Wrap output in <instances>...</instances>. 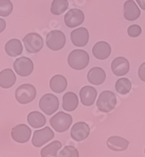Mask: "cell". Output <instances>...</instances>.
Returning a JSON list of instances; mask_svg holds the SVG:
<instances>
[{
	"label": "cell",
	"mask_w": 145,
	"mask_h": 157,
	"mask_svg": "<svg viewBox=\"0 0 145 157\" xmlns=\"http://www.w3.org/2000/svg\"><path fill=\"white\" fill-rule=\"evenodd\" d=\"M111 54V47L107 42L99 41L94 45L92 48V54L99 60H105L108 58Z\"/></svg>",
	"instance_id": "16"
},
{
	"label": "cell",
	"mask_w": 145,
	"mask_h": 157,
	"mask_svg": "<svg viewBox=\"0 0 145 157\" xmlns=\"http://www.w3.org/2000/svg\"><path fill=\"white\" fill-rule=\"evenodd\" d=\"M69 7L68 0H54L50 6V12L52 14L61 15Z\"/></svg>",
	"instance_id": "26"
},
{
	"label": "cell",
	"mask_w": 145,
	"mask_h": 157,
	"mask_svg": "<svg viewBox=\"0 0 145 157\" xmlns=\"http://www.w3.org/2000/svg\"><path fill=\"white\" fill-rule=\"evenodd\" d=\"M139 6L143 10H145V0H136Z\"/></svg>",
	"instance_id": "33"
},
{
	"label": "cell",
	"mask_w": 145,
	"mask_h": 157,
	"mask_svg": "<svg viewBox=\"0 0 145 157\" xmlns=\"http://www.w3.org/2000/svg\"><path fill=\"white\" fill-rule=\"evenodd\" d=\"M13 11V4L10 0H0V16L8 17Z\"/></svg>",
	"instance_id": "28"
},
{
	"label": "cell",
	"mask_w": 145,
	"mask_h": 157,
	"mask_svg": "<svg viewBox=\"0 0 145 157\" xmlns=\"http://www.w3.org/2000/svg\"><path fill=\"white\" fill-rule=\"evenodd\" d=\"M64 21L65 24L68 28L73 29L77 27L84 22V13L78 9L70 10L65 15Z\"/></svg>",
	"instance_id": "10"
},
{
	"label": "cell",
	"mask_w": 145,
	"mask_h": 157,
	"mask_svg": "<svg viewBox=\"0 0 145 157\" xmlns=\"http://www.w3.org/2000/svg\"><path fill=\"white\" fill-rule=\"evenodd\" d=\"M138 75H139V78H140V80L145 82V62L143 63L139 68Z\"/></svg>",
	"instance_id": "31"
},
{
	"label": "cell",
	"mask_w": 145,
	"mask_h": 157,
	"mask_svg": "<svg viewBox=\"0 0 145 157\" xmlns=\"http://www.w3.org/2000/svg\"><path fill=\"white\" fill-rule=\"evenodd\" d=\"M131 88H132V82L129 78H119L115 83V89L117 92L120 94H126L131 90Z\"/></svg>",
	"instance_id": "27"
},
{
	"label": "cell",
	"mask_w": 145,
	"mask_h": 157,
	"mask_svg": "<svg viewBox=\"0 0 145 157\" xmlns=\"http://www.w3.org/2000/svg\"><path fill=\"white\" fill-rule=\"evenodd\" d=\"M36 96V90L32 84H22L15 91L17 101L22 105H26L34 100Z\"/></svg>",
	"instance_id": "2"
},
{
	"label": "cell",
	"mask_w": 145,
	"mask_h": 157,
	"mask_svg": "<svg viewBox=\"0 0 145 157\" xmlns=\"http://www.w3.org/2000/svg\"><path fill=\"white\" fill-rule=\"evenodd\" d=\"M54 134L53 130L48 127H44L43 129L36 130L33 134L32 139V145L36 148L43 146L44 144L54 138Z\"/></svg>",
	"instance_id": "9"
},
{
	"label": "cell",
	"mask_w": 145,
	"mask_h": 157,
	"mask_svg": "<svg viewBox=\"0 0 145 157\" xmlns=\"http://www.w3.org/2000/svg\"><path fill=\"white\" fill-rule=\"evenodd\" d=\"M62 148V143L58 141H54L45 146L40 152L42 157H56L58 151Z\"/></svg>",
	"instance_id": "25"
},
{
	"label": "cell",
	"mask_w": 145,
	"mask_h": 157,
	"mask_svg": "<svg viewBox=\"0 0 145 157\" xmlns=\"http://www.w3.org/2000/svg\"><path fill=\"white\" fill-rule=\"evenodd\" d=\"M39 109L47 116H50L58 109V98L51 94H46L43 95L39 102Z\"/></svg>",
	"instance_id": "6"
},
{
	"label": "cell",
	"mask_w": 145,
	"mask_h": 157,
	"mask_svg": "<svg viewBox=\"0 0 145 157\" xmlns=\"http://www.w3.org/2000/svg\"><path fill=\"white\" fill-rule=\"evenodd\" d=\"M73 118L70 114L63 112H59L57 114L52 116L50 120V124L52 128L58 133L66 131L71 126Z\"/></svg>",
	"instance_id": "4"
},
{
	"label": "cell",
	"mask_w": 145,
	"mask_h": 157,
	"mask_svg": "<svg viewBox=\"0 0 145 157\" xmlns=\"http://www.w3.org/2000/svg\"><path fill=\"white\" fill-rule=\"evenodd\" d=\"M50 87L54 93L60 94L66 89L67 79L62 75H55L50 78Z\"/></svg>",
	"instance_id": "21"
},
{
	"label": "cell",
	"mask_w": 145,
	"mask_h": 157,
	"mask_svg": "<svg viewBox=\"0 0 145 157\" xmlns=\"http://www.w3.org/2000/svg\"><path fill=\"white\" fill-rule=\"evenodd\" d=\"M130 65L126 57H118L111 63V70L117 76H123L129 72Z\"/></svg>",
	"instance_id": "14"
},
{
	"label": "cell",
	"mask_w": 145,
	"mask_h": 157,
	"mask_svg": "<svg viewBox=\"0 0 145 157\" xmlns=\"http://www.w3.org/2000/svg\"><path fill=\"white\" fill-rule=\"evenodd\" d=\"M6 29V21L3 19L0 18V33H2Z\"/></svg>",
	"instance_id": "32"
},
{
	"label": "cell",
	"mask_w": 145,
	"mask_h": 157,
	"mask_svg": "<svg viewBox=\"0 0 145 157\" xmlns=\"http://www.w3.org/2000/svg\"><path fill=\"white\" fill-rule=\"evenodd\" d=\"M5 50L6 53L10 57H18L22 54L23 47L19 39H12L6 43Z\"/></svg>",
	"instance_id": "23"
},
{
	"label": "cell",
	"mask_w": 145,
	"mask_h": 157,
	"mask_svg": "<svg viewBox=\"0 0 145 157\" xmlns=\"http://www.w3.org/2000/svg\"><path fill=\"white\" fill-rule=\"evenodd\" d=\"M89 55L83 50H75L69 54L68 64L70 68L75 70H82L89 64Z\"/></svg>",
	"instance_id": "1"
},
{
	"label": "cell",
	"mask_w": 145,
	"mask_h": 157,
	"mask_svg": "<svg viewBox=\"0 0 145 157\" xmlns=\"http://www.w3.org/2000/svg\"><path fill=\"white\" fill-rule=\"evenodd\" d=\"M90 134V128L84 122L76 123L71 129L70 135L76 141H82L88 137Z\"/></svg>",
	"instance_id": "12"
},
{
	"label": "cell",
	"mask_w": 145,
	"mask_h": 157,
	"mask_svg": "<svg viewBox=\"0 0 145 157\" xmlns=\"http://www.w3.org/2000/svg\"><path fill=\"white\" fill-rule=\"evenodd\" d=\"M66 36L62 31L59 30L50 31L46 37L47 47L54 51L62 49L66 45Z\"/></svg>",
	"instance_id": "5"
},
{
	"label": "cell",
	"mask_w": 145,
	"mask_h": 157,
	"mask_svg": "<svg viewBox=\"0 0 145 157\" xmlns=\"http://www.w3.org/2000/svg\"><path fill=\"white\" fill-rule=\"evenodd\" d=\"M117 98L112 91L104 90L100 94L96 101L98 109L103 113H110L115 108Z\"/></svg>",
	"instance_id": "3"
},
{
	"label": "cell",
	"mask_w": 145,
	"mask_h": 157,
	"mask_svg": "<svg viewBox=\"0 0 145 157\" xmlns=\"http://www.w3.org/2000/svg\"><path fill=\"white\" fill-rule=\"evenodd\" d=\"M106 76L105 71L99 67H94L91 68L87 75L88 82L92 85H97V86L103 83L106 79Z\"/></svg>",
	"instance_id": "19"
},
{
	"label": "cell",
	"mask_w": 145,
	"mask_h": 157,
	"mask_svg": "<svg viewBox=\"0 0 145 157\" xmlns=\"http://www.w3.org/2000/svg\"><path fill=\"white\" fill-rule=\"evenodd\" d=\"M144 154H145V149H144Z\"/></svg>",
	"instance_id": "34"
},
{
	"label": "cell",
	"mask_w": 145,
	"mask_h": 157,
	"mask_svg": "<svg viewBox=\"0 0 145 157\" xmlns=\"http://www.w3.org/2000/svg\"><path fill=\"white\" fill-rule=\"evenodd\" d=\"M16 75L10 68L2 70L0 72V86L4 89L12 87L16 82Z\"/></svg>",
	"instance_id": "20"
},
{
	"label": "cell",
	"mask_w": 145,
	"mask_h": 157,
	"mask_svg": "<svg viewBox=\"0 0 145 157\" xmlns=\"http://www.w3.org/2000/svg\"><path fill=\"white\" fill-rule=\"evenodd\" d=\"M29 125L33 128H40L46 124V118L39 112H32L27 116Z\"/></svg>",
	"instance_id": "24"
},
{
	"label": "cell",
	"mask_w": 145,
	"mask_h": 157,
	"mask_svg": "<svg viewBox=\"0 0 145 157\" xmlns=\"http://www.w3.org/2000/svg\"><path fill=\"white\" fill-rule=\"evenodd\" d=\"M59 157H78L79 152L74 146L65 147L58 154Z\"/></svg>",
	"instance_id": "29"
},
{
	"label": "cell",
	"mask_w": 145,
	"mask_h": 157,
	"mask_svg": "<svg viewBox=\"0 0 145 157\" xmlns=\"http://www.w3.org/2000/svg\"><path fill=\"white\" fill-rule=\"evenodd\" d=\"M78 98L73 92H67L62 97V109L66 112L75 110L78 106Z\"/></svg>",
	"instance_id": "22"
},
{
	"label": "cell",
	"mask_w": 145,
	"mask_h": 157,
	"mask_svg": "<svg viewBox=\"0 0 145 157\" xmlns=\"http://www.w3.org/2000/svg\"><path fill=\"white\" fill-rule=\"evenodd\" d=\"M124 17L129 21H133L140 17V10L133 0H127L124 3Z\"/></svg>",
	"instance_id": "15"
},
{
	"label": "cell",
	"mask_w": 145,
	"mask_h": 157,
	"mask_svg": "<svg viewBox=\"0 0 145 157\" xmlns=\"http://www.w3.org/2000/svg\"><path fill=\"white\" fill-rule=\"evenodd\" d=\"M97 97V91L93 86H84L80 90V98L81 103L85 106H91L95 103Z\"/></svg>",
	"instance_id": "17"
},
{
	"label": "cell",
	"mask_w": 145,
	"mask_h": 157,
	"mask_svg": "<svg viewBox=\"0 0 145 157\" xmlns=\"http://www.w3.org/2000/svg\"><path fill=\"white\" fill-rule=\"evenodd\" d=\"M142 29L140 28V26H139L138 25H130L129 28H128V35H129L130 37L133 38H136L138 37V36H140L141 34Z\"/></svg>",
	"instance_id": "30"
},
{
	"label": "cell",
	"mask_w": 145,
	"mask_h": 157,
	"mask_svg": "<svg viewBox=\"0 0 145 157\" xmlns=\"http://www.w3.org/2000/svg\"><path fill=\"white\" fill-rule=\"evenodd\" d=\"M32 134L31 129L25 124H18L13 127L11 137L16 142L26 143L29 140Z\"/></svg>",
	"instance_id": "11"
},
{
	"label": "cell",
	"mask_w": 145,
	"mask_h": 157,
	"mask_svg": "<svg viewBox=\"0 0 145 157\" xmlns=\"http://www.w3.org/2000/svg\"><path fill=\"white\" fill-rule=\"evenodd\" d=\"M23 43L26 50L31 54L37 53L43 47V38L35 32L26 35L23 39Z\"/></svg>",
	"instance_id": "7"
},
{
	"label": "cell",
	"mask_w": 145,
	"mask_h": 157,
	"mask_svg": "<svg viewBox=\"0 0 145 157\" xmlns=\"http://www.w3.org/2000/svg\"><path fill=\"white\" fill-rule=\"evenodd\" d=\"M129 141L123 137L118 136H113L109 137L107 141V145L110 149L116 151V152H122L128 148Z\"/></svg>",
	"instance_id": "18"
},
{
	"label": "cell",
	"mask_w": 145,
	"mask_h": 157,
	"mask_svg": "<svg viewBox=\"0 0 145 157\" xmlns=\"http://www.w3.org/2000/svg\"><path fill=\"white\" fill-rule=\"evenodd\" d=\"M14 68L20 76L26 77L32 74L34 65L32 60L28 57H22L15 60L14 62Z\"/></svg>",
	"instance_id": "8"
},
{
	"label": "cell",
	"mask_w": 145,
	"mask_h": 157,
	"mask_svg": "<svg viewBox=\"0 0 145 157\" xmlns=\"http://www.w3.org/2000/svg\"><path fill=\"white\" fill-rule=\"evenodd\" d=\"M70 39L72 43L78 47L86 46L89 40V33L85 28L76 29L70 33Z\"/></svg>",
	"instance_id": "13"
}]
</instances>
